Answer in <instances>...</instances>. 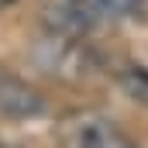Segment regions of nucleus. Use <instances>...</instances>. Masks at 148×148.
<instances>
[{"mask_svg":"<svg viewBox=\"0 0 148 148\" xmlns=\"http://www.w3.org/2000/svg\"><path fill=\"white\" fill-rule=\"evenodd\" d=\"M59 148H138L103 114H69L59 124Z\"/></svg>","mask_w":148,"mask_h":148,"instance_id":"f257e3e1","label":"nucleus"},{"mask_svg":"<svg viewBox=\"0 0 148 148\" xmlns=\"http://www.w3.org/2000/svg\"><path fill=\"white\" fill-rule=\"evenodd\" d=\"M38 59H41V66L48 73L62 76V79H83L97 66V59H93V52L86 48L83 38L59 35V31H48V38L38 48Z\"/></svg>","mask_w":148,"mask_h":148,"instance_id":"f03ea898","label":"nucleus"},{"mask_svg":"<svg viewBox=\"0 0 148 148\" xmlns=\"http://www.w3.org/2000/svg\"><path fill=\"white\" fill-rule=\"evenodd\" d=\"M45 114V97L35 83L0 66V121H35Z\"/></svg>","mask_w":148,"mask_h":148,"instance_id":"7ed1b4c3","label":"nucleus"},{"mask_svg":"<svg viewBox=\"0 0 148 148\" xmlns=\"http://www.w3.org/2000/svg\"><path fill=\"white\" fill-rule=\"evenodd\" d=\"M117 79H121V86H124L134 100H148V69H145V66L124 59L121 69H117Z\"/></svg>","mask_w":148,"mask_h":148,"instance_id":"20e7f679","label":"nucleus"},{"mask_svg":"<svg viewBox=\"0 0 148 148\" xmlns=\"http://www.w3.org/2000/svg\"><path fill=\"white\" fill-rule=\"evenodd\" d=\"M90 7L103 17H138L145 10V0H90Z\"/></svg>","mask_w":148,"mask_h":148,"instance_id":"39448f33","label":"nucleus"},{"mask_svg":"<svg viewBox=\"0 0 148 148\" xmlns=\"http://www.w3.org/2000/svg\"><path fill=\"white\" fill-rule=\"evenodd\" d=\"M0 148H10V145H3V141H0Z\"/></svg>","mask_w":148,"mask_h":148,"instance_id":"423d86ee","label":"nucleus"},{"mask_svg":"<svg viewBox=\"0 0 148 148\" xmlns=\"http://www.w3.org/2000/svg\"><path fill=\"white\" fill-rule=\"evenodd\" d=\"M0 3H10V0H0Z\"/></svg>","mask_w":148,"mask_h":148,"instance_id":"0eeeda50","label":"nucleus"}]
</instances>
